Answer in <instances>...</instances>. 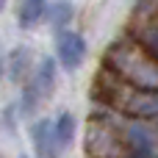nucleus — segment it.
Masks as SVG:
<instances>
[{
    "label": "nucleus",
    "instance_id": "obj_1",
    "mask_svg": "<svg viewBox=\"0 0 158 158\" xmlns=\"http://www.w3.org/2000/svg\"><path fill=\"white\" fill-rule=\"evenodd\" d=\"M111 69L136 89H158V58L139 42H119L108 53Z\"/></svg>",
    "mask_w": 158,
    "mask_h": 158
},
{
    "label": "nucleus",
    "instance_id": "obj_2",
    "mask_svg": "<svg viewBox=\"0 0 158 158\" xmlns=\"http://www.w3.org/2000/svg\"><path fill=\"white\" fill-rule=\"evenodd\" d=\"M56 58L67 72H75L86 58V39L75 31H56Z\"/></svg>",
    "mask_w": 158,
    "mask_h": 158
},
{
    "label": "nucleus",
    "instance_id": "obj_3",
    "mask_svg": "<svg viewBox=\"0 0 158 158\" xmlns=\"http://www.w3.org/2000/svg\"><path fill=\"white\" fill-rule=\"evenodd\" d=\"M122 108L139 119H153L158 117V89H136L125 97Z\"/></svg>",
    "mask_w": 158,
    "mask_h": 158
},
{
    "label": "nucleus",
    "instance_id": "obj_4",
    "mask_svg": "<svg viewBox=\"0 0 158 158\" xmlns=\"http://www.w3.org/2000/svg\"><path fill=\"white\" fill-rule=\"evenodd\" d=\"M31 139H33V147H36V158H53V153H56V139H53V122L50 119L33 122Z\"/></svg>",
    "mask_w": 158,
    "mask_h": 158
},
{
    "label": "nucleus",
    "instance_id": "obj_5",
    "mask_svg": "<svg viewBox=\"0 0 158 158\" xmlns=\"http://www.w3.org/2000/svg\"><path fill=\"white\" fill-rule=\"evenodd\" d=\"M28 81L39 89L42 97H47V94L53 92V86H56V58H42V61L33 67V72H31Z\"/></svg>",
    "mask_w": 158,
    "mask_h": 158
},
{
    "label": "nucleus",
    "instance_id": "obj_6",
    "mask_svg": "<svg viewBox=\"0 0 158 158\" xmlns=\"http://www.w3.org/2000/svg\"><path fill=\"white\" fill-rule=\"evenodd\" d=\"M47 8H50L47 0H19V8H17L19 28H36L47 17Z\"/></svg>",
    "mask_w": 158,
    "mask_h": 158
},
{
    "label": "nucleus",
    "instance_id": "obj_7",
    "mask_svg": "<svg viewBox=\"0 0 158 158\" xmlns=\"http://www.w3.org/2000/svg\"><path fill=\"white\" fill-rule=\"evenodd\" d=\"M128 139H131V147H133V153L139 158H156L158 156L156 136H153L147 128H142V125L128 128Z\"/></svg>",
    "mask_w": 158,
    "mask_h": 158
},
{
    "label": "nucleus",
    "instance_id": "obj_8",
    "mask_svg": "<svg viewBox=\"0 0 158 158\" xmlns=\"http://www.w3.org/2000/svg\"><path fill=\"white\" fill-rule=\"evenodd\" d=\"M31 67H33L31 50H28V47H14V50H11V61H8V75H11V81L22 83V81L28 78Z\"/></svg>",
    "mask_w": 158,
    "mask_h": 158
},
{
    "label": "nucleus",
    "instance_id": "obj_9",
    "mask_svg": "<svg viewBox=\"0 0 158 158\" xmlns=\"http://www.w3.org/2000/svg\"><path fill=\"white\" fill-rule=\"evenodd\" d=\"M72 136H75V117L72 114H61L56 122H53V139H56V150H67L72 144Z\"/></svg>",
    "mask_w": 158,
    "mask_h": 158
},
{
    "label": "nucleus",
    "instance_id": "obj_10",
    "mask_svg": "<svg viewBox=\"0 0 158 158\" xmlns=\"http://www.w3.org/2000/svg\"><path fill=\"white\" fill-rule=\"evenodd\" d=\"M72 17H75V8H72L69 0H56V3H50V8H47V19H50V25H53L56 31L67 28V25L72 22Z\"/></svg>",
    "mask_w": 158,
    "mask_h": 158
},
{
    "label": "nucleus",
    "instance_id": "obj_11",
    "mask_svg": "<svg viewBox=\"0 0 158 158\" xmlns=\"http://www.w3.org/2000/svg\"><path fill=\"white\" fill-rule=\"evenodd\" d=\"M0 78H3V58H0Z\"/></svg>",
    "mask_w": 158,
    "mask_h": 158
},
{
    "label": "nucleus",
    "instance_id": "obj_12",
    "mask_svg": "<svg viewBox=\"0 0 158 158\" xmlns=\"http://www.w3.org/2000/svg\"><path fill=\"white\" fill-rule=\"evenodd\" d=\"M3 8H6V0H0V11H3Z\"/></svg>",
    "mask_w": 158,
    "mask_h": 158
},
{
    "label": "nucleus",
    "instance_id": "obj_13",
    "mask_svg": "<svg viewBox=\"0 0 158 158\" xmlns=\"http://www.w3.org/2000/svg\"><path fill=\"white\" fill-rule=\"evenodd\" d=\"M19 158H28V156H19Z\"/></svg>",
    "mask_w": 158,
    "mask_h": 158
}]
</instances>
